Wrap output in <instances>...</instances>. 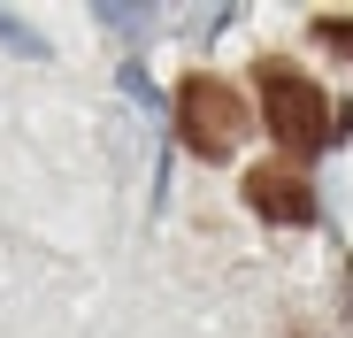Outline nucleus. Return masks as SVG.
<instances>
[{
	"instance_id": "nucleus-2",
	"label": "nucleus",
	"mask_w": 353,
	"mask_h": 338,
	"mask_svg": "<svg viewBox=\"0 0 353 338\" xmlns=\"http://www.w3.org/2000/svg\"><path fill=\"white\" fill-rule=\"evenodd\" d=\"M246 123H254V108L239 100V85H223L215 70L176 77V139H185L200 161H223L230 146L246 139Z\"/></svg>"
},
{
	"instance_id": "nucleus-1",
	"label": "nucleus",
	"mask_w": 353,
	"mask_h": 338,
	"mask_svg": "<svg viewBox=\"0 0 353 338\" xmlns=\"http://www.w3.org/2000/svg\"><path fill=\"white\" fill-rule=\"evenodd\" d=\"M254 85H261V123H269V139H276L292 161H315V154L330 146V123H338L330 92H323L307 70H292L284 54H261V62H254Z\"/></svg>"
},
{
	"instance_id": "nucleus-5",
	"label": "nucleus",
	"mask_w": 353,
	"mask_h": 338,
	"mask_svg": "<svg viewBox=\"0 0 353 338\" xmlns=\"http://www.w3.org/2000/svg\"><path fill=\"white\" fill-rule=\"evenodd\" d=\"M307 31H315V46H330V54H338V62H353V16H345V8H323Z\"/></svg>"
},
{
	"instance_id": "nucleus-4",
	"label": "nucleus",
	"mask_w": 353,
	"mask_h": 338,
	"mask_svg": "<svg viewBox=\"0 0 353 338\" xmlns=\"http://www.w3.org/2000/svg\"><path fill=\"white\" fill-rule=\"evenodd\" d=\"M92 23H108V31H123V39H139V31L154 23V8H139V0H92Z\"/></svg>"
},
{
	"instance_id": "nucleus-3",
	"label": "nucleus",
	"mask_w": 353,
	"mask_h": 338,
	"mask_svg": "<svg viewBox=\"0 0 353 338\" xmlns=\"http://www.w3.org/2000/svg\"><path fill=\"white\" fill-rule=\"evenodd\" d=\"M239 192H246V208H254L261 223H315L307 177H300V169H284V161H254Z\"/></svg>"
},
{
	"instance_id": "nucleus-6",
	"label": "nucleus",
	"mask_w": 353,
	"mask_h": 338,
	"mask_svg": "<svg viewBox=\"0 0 353 338\" xmlns=\"http://www.w3.org/2000/svg\"><path fill=\"white\" fill-rule=\"evenodd\" d=\"M0 46H16V54H31V62L46 54V39H39V31H23V16H8V8H0Z\"/></svg>"
}]
</instances>
